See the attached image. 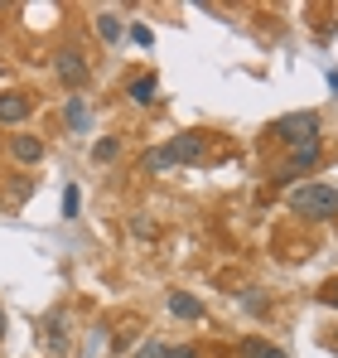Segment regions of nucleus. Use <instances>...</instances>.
<instances>
[{
    "label": "nucleus",
    "mask_w": 338,
    "mask_h": 358,
    "mask_svg": "<svg viewBox=\"0 0 338 358\" xmlns=\"http://www.w3.org/2000/svg\"><path fill=\"white\" fill-rule=\"evenodd\" d=\"M165 358H198V349H169Z\"/></svg>",
    "instance_id": "f3484780"
},
{
    "label": "nucleus",
    "mask_w": 338,
    "mask_h": 358,
    "mask_svg": "<svg viewBox=\"0 0 338 358\" xmlns=\"http://www.w3.org/2000/svg\"><path fill=\"white\" fill-rule=\"evenodd\" d=\"M78 208H82V194L68 189V194H63V218H78Z\"/></svg>",
    "instance_id": "4468645a"
},
{
    "label": "nucleus",
    "mask_w": 338,
    "mask_h": 358,
    "mask_svg": "<svg viewBox=\"0 0 338 358\" xmlns=\"http://www.w3.org/2000/svg\"><path fill=\"white\" fill-rule=\"evenodd\" d=\"M155 87H160V83H155V78L145 73V78H135V83H131V97H135V102L145 107V102H155Z\"/></svg>",
    "instance_id": "1a4fd4ad"
},
{
    "label": "nucleus",
    "mask_w": 338,
    "mask_h": 358,
    "mask_svg": "<svg viewBox=\"0 0 338 358\" xmlns=\"http://www.w3.org/2000/svg\"><path fill=\"white\" fill-rule=\"evenodd\" d=\"M290 208L304 213V218H329V213H338V189H329V184H300V189H290Z\"/></svg>",
    "instance_id": "f257e3e1"
},
{
    "label": "nucleus",
    "mask_w": 338,
    "mask_h": 358,
    "mask_svg": "<svg viewBox=\"0 0 338 358\" xmlns=\"http://www.w3.org/2000/svg\"><path fill=\"white\" fill-rule=\"evenodd\" d=\"M68 126L73 131H87V107L82 102H68Z\"/></svg>",
    "instance_id": "ddd939ff"
},
{
    "label": "nucleus",
    "mask_w": 338,
    "mask_h": 358,
    "mask_svg": "<svg viewBox=\"0 0 338 358\" xmlns=\"http://www.w3.org/2000/svg\"><path fill=\"white\" fill-rule=\"evenodd\" d=\"M165 354H169L165 344H145V349H140V354H135V358H165Z\"/></svg>",
    "instance_id": "2eb2a0df"
},
{
    "label": "nucleus",
    "mask_w": 338,
    "mask_h": 358,
    "mask_svg": "<svg viewBox=\"0 0 338 358\" xmlns=\"http://www.w3.org/2000/svg\"><path fill=\"white\" fill-rule=\"evenodd\" d=\"M174 165H179V160H174V150H169V145H160V150H150V155H145V170H150V175L174 170Z\"/></svg>",
    "instance_id": "6e6552de"
},
{
    "label": "nucleus",
    "mask_w": 338,
    "mask_h": 358,
    "mask_svg": "<svg viewBox=\"0 0 338 358\" xmlns=\"http://www.w3.org/2000/svg\"><path fill=\"white\" fill-rule=\"evenodd\" d=\"M24 112H29V102H24V97H15V92H5V97H0V121H20Z\"/></svg>",
    "instance_id": "0eeeda50"
},
{
    "label": "nucleus",
    "mask_w": 338,
    "mask_h": 358,
    "mask_svg": "<svg viewBox=\"0 0 338 358\" xmlns=\"http://www.w3.org/2000/svg\"><path fill=\"white\" fill-rule=\"evenodd\" d=\"M116 150H121V145H116V141H102V145H97V160H112Z\"/></svg>",
    "instance_id": "dca6fc26"
},
{
    "label": "nucleus",
    "mask_w": 338,
    "mask_h": 358,
    "mask_svg": "<svg viewBox=\"0 0 338 358\" xmlns=\"http://www.w3.org/2000/svg\"><path fill=\"white\" fill-rule=\"evenodd\" d=\"M0 334H5V310H0Z\"/></svg>",
    "instance_id": "6ab92c4d"
},
{
    "label": "nucleus",
    "mask_w": 338,
    "mask_h": 358,
    "mask_svg": "<svg viewBox=\"0 0 338 358\" xmlns=\"http://www.w3.org/2000/svg\"><path fill=\"white\" fill-rule=\"evenodd\" d=\"M97 34L102 39H121V20L116 15H97Z\"/></svg>",
    "instance_id": "f8f14e48"
},
{
    "label": "nucleus",
    "mask_w": 338,
    "mask_h": 358,
    "mask_svg": "<svg viewBox=\"0 0 338 358\" xmlns=\"http://www.w3.org/2000/svg\"><path fill=\"white\" fill-rule=\"evenodd\" d=\"M44 155V145L34 141V136H15V160H24V165H34Z\"/></svg>",
    "instance_id": "423d86ee"
},
{
    "label": "nucleus",
    "mask_w": 338,
    "mask_h": 358,
    "mask_svg": "<svg viewBox=\"0 0 338 358\" xmlns=\"http://www.w3.org/2000/svg\"><path fill=\"white\" fill-rule=\"evenodd\" d=\"M169 150H174L179 165H184V160H198V155H203V136H198V131H184L179 141H169Z\"/></svg>",
    "instance_id": "7ed1b4c3"
},
{
    "label": "nucleus",
    "mask_w": 338,
    "mask_h": 358,
    "mask_svg": "<svg viewBox=\"0 0 338 358\" xmlns=\"http://www.w3.org/2000/svg\"><path fill=\"white\" fill-rule=\"evenodd\" d=\"M334 349H338V334H334Z\"/></svg>",
    "instance_id": "aec40b11"
},
{
    "label": "nucleus",
    "mask_w": 338,
    "mask_h": 358,
    "mask_svg": "<svg viewBox=\"0 0 338 358\" xmlns=\"http://www.w3.org/2000/svg\"><path fill=\"white\" fill-rule=\"evenodd\" d=\"M314 160H319V145H304V150H295V160L285 165V175H295V170H309Z\"/></svg>",
    "instance_id": "9d476101"
},
{
    "label": "nucleus",
    "mask_w": 338,
    "mask_h": 358,
    "mask_svg": "<svg viewBox=\"0 0 338 358\" xmlns=\"http://www.w3.org/2000/svg\"><path fill=\"white\" fill-rule=\"evenodd\" d=\"M169 310H174L179 320H198V315H203V305L189 296V291H174V296H169Z\"/></svg>",
    "instance_id": "39448f33"
},
{
    "label": "nucleus",
    "mask_w": 338,
    "mask_h": 358,
    "mask_svg": "<svg viewBox=\"0 0 338 358\" xmlns=\"http://www.w3.org/2000/svg\"><path fill=\"white\" fill-rule=\"evenodd\" d=\"M324 300H329V305H338V281L329 286V291H324Z\"/></svg>",
    "instance_id": "a211bd4d"
},
{
    "label": "nucleus",
    "mask_w": 338,
    "mask_h": 358,
    "mask_svg": "<svg viewBox=\"0 0 338 358\" xmlns=\"http://www.w3.org/2000/svg\"><path fill=\"white\" fill-rule=\"evenodd\" d=\"M276 136H281L285 145H295V150L319 145V117H314V112H295V117H285L281 126H276Z\"/></svg>",
    "instance_id": "f03ea898"
},
{
    "label": "nucleus",
    "mask_w": 338,
    "mask_h": 358,
    "mask_svg": "<svg viewBox=\"0 0 338 358\" xmlns=\"http://www.w3.org/2000/svg\"><path fill=\"white\" fill-rule=\"evenodd\" d=\"M242 358H285V354L271 349V344H261V339H247V344H242Z\"/></svg>",
    "instance_id": "9b49d317"
},
{
    "label": "nucleus",
    "mask_w": 338,
    "mask_h": 358,
    "mask_svg": "<svg viewBox=\"0 0 338 358\" xmlns=\"http://www.w3.org/2000/svg\"><path fill=\"white\" fill-rule=\"evenodd\" d=\"M58 78H63V83H82V78H87L82 54H73V49H68V54H58Z\"/></svg>",
    "instance_id": "20e7f679"
}]
</instances>
